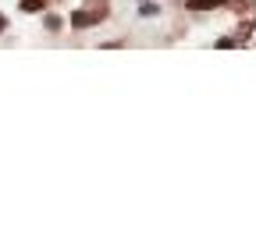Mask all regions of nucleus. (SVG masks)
<instances>
[{
	"mask_svg": "<svg viewBox=\"0 0 256 238\" xmlns=\"http://www.w3.org/2000/svg\"><path fill=\"white\" fill-rule=\"evenodd\" d=\"M100 14H104V11H75V14H72V25H75V28H89V25L100 22Z\"/></svg>",
	"mask_w": 256,
	"mask_h": 238,
	"instance_id": "nucleus-1",
	"label": "nucleus"
},
{
	"mask_svg": "<svg viewBox=\"0 0 256 238\" xmlns=\"http://www.w3.org/2000/svg\"><path fill=\"white\" fill-rule=\"evenodd\" d=\"M224 0H188V8L192 11H210V8H220Z\"/></svg>",
	"mask_w": 256,
	"mask_h": 238,
	"instance_id": "nucleus-2",
	"label": "nucleus"
},
{
	"mask_svg": "<svg viewBox=\"0 0 256 238\" xmlns=\"http://www.w3.org/2000/svg\"><path fill=\"white\" fill-rule=\"evenodd\" d=\"M18 4H22V11H25V14H36V11H43V8H46V0H18Z\"/></svg>",
	"mask_w": 256,
	"mask_h": 238,
	"instance_id": "nucleus-3",
	"label": "nucleus"
},
{
	"mask_svg": "<svg viewBox=\"0 0 256 238\" xmlns=\"http://www.w3.org/2000/svg\"><path fill=\"white\" fill-rule=\"evenodd\" d=\"M46 28H50V32H57V28H60V18H57V14H50V18H46Z\"/></svg>",
	"mask_w": 256,
	"mask_h": 238,
	"instance_id": "nucleus-4",
	"label": "nucleus"
},
{
	"mask_svg": "<svg viewBox=\"0 0 256 238\" xmlns=\"http://www.w3.org/2000/svg\"><path fill=\"white\" fill-rule=\"evenodd\" d=\"M4 28H8V18H4V14H0V32H4Z\"/></svg>",
	"mask_w": 256,
	"mask_h": 238,
	"instance_id": "nucleus-5",
	"label": "nucleus"
}]
</instances>
